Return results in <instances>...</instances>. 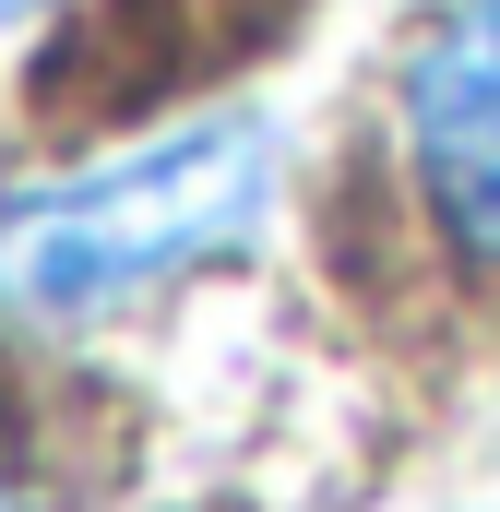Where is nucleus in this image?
<instances>
[{
    "instance_id": "nucleus-1",
    "label": "nucleus",
    "mask_w": 500,
    "mask_h": 512,
    "mask_svg": "<svg viewBox=\"0 0 500 512\" xmlns=\"http://www.w3.org/2000/svg\"><path fill=\"white\" fill-rule=\"evenodd\" d=\"M274 203V131L262 120H191L120 167L36 191L0 215V310L24 322H96L191 262L239 251Z\"/></svg>"
},
{
    "instance_id": "nucleus-2",
    "label": "nucleus",
    "mask_w": 500,
    "mask_h": 512,
    "mask_svg": "<svg viewBox=\"0 0 500 512\" xmlns=\"http://www.w3.org/2000/svg\"><path fill=\"white\" fill-rule=\"evenodd\" d=\"M393 120H405V167H417L441 239L500 262V0H465L417 36Z\"/></svg>"
},
{
    "instance_id": "nucleus-3",
    "label": "nucleus",
    "mask_w": 500,
    "mask_h": 512,
    "mask_svg": "<svg viewBox=\"0 0 500 512\" xmlns=\"http://www.w3.org/2000/svg\"><path fill=\"white\" fill-rule=\"evenodd\" d=\"M24 12H48V0H0V24H24Z\"/></svg>"
},
{
    "instance_id": "nucleus-4",
    "label": "nucleus",
    "mask_w": 500,
    "mask_h": 512,
    "mask_svg": "<svg viewBox=\"0 0 500 512\" xmlns=\"http://www.w3.org/2000/svg\"><path fill=\"white\" fill-rule=\"evenodd\" d=\"M0 512H36V501H24V489H12V477H0Z\"/></svg>"
}]
</instances>
